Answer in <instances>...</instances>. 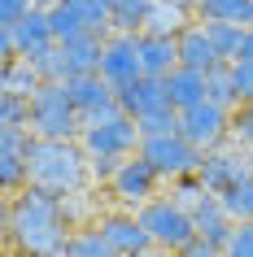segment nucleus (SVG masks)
<instances>
[{"instance_id":"1","label":"nucleus","mask_w":253,"mask_h":257,"mask_svg":"<svg viewBox=\"0 0 253 257\" xmlns=\"http://www.w3.org/2000/svg\"><path fill=\"white\" fill-rule=\"evenodd\" d=\"M74 227L66 222L61 196L44 188H22L5 196V244L9 257H66Z\"/></svg>"},{"instance_id":"2","label":"nucleus","mask_w":253,"mask_h":257,"mask_svg":"<svg viewBox=\"0 0 253 257\" xmlns=\"http://www.w3.org/2000/svg\"><path fill=\"white\" fill-rule=\"evenodd\" d=\"M31 188H44L53 196L92 188V157L79 140H35L31 149Z\"/></svg>"},{"instance_id":"3","label":"nucleus","mask_w":253,"mask_h":257,"mask_svg":"<svg viewBox=\"0 0 253 257\" xmlns=\"http://www.w3.org/2000/svg\"><path fill=\"white\" fill-rule=\"evenodd\" d=\"M79 144H83V153H88L92 162H127V157L140 153L144 131L135 126V118L122 113V105H114V109H101L92 118H83Z\"/></svg>"},{"instance_id":"4","label":"nucleus","mask_w":253,"mask_h":257,"mask_svg":"<svg viewBox=\"0 0 253 257\" xmlns=\"http://www.w3.org/2000/svg\"><path fill=\"white\" fill-rule=\"evenodd\" d=\"M135 218H140V227L148 231L153 248H166V253H175V257H184L188 248L201 240V235H197V222H192V214H188L184 205L175 201L171 192H166V196H157V201H148Z\"/></svg>"},{"instance_id":"5","label":"nucleus","mask_w":253,"mask_h":257,"mask_svg":"<svg viewBox=\"0 0 253 257\" xmlns=\"http://www.w3.org/2000/svg\"><path fill=\"white\" fill-rule=\"evenodd\" d=\"M31 136L35 140H79L83 113L74 109L66 83H44L31 96Z\"/></svg>"},{"instance_id":"6","label":"nucleus","mask_w":253,"mask_h":257,"mask_svg":"<svg viewBox=\"0 0 253 257\" xmlns=\"http://www.w3.org/2000/svg\"><path fill=\"white\" fill-rule=\"evenodd\" d=\"M161 183H166V179L153 170V162H144V157L135 153V157H127V162L118 166V175L105 183V196H109V205L140 214L148 201H157V196H161Z\"/></svg>"},{"instance_id":"7","label":"nucleus","mask_w":253,"mask_h":257,"mask_svg":"<svg viewBox=\"0 0 253 257\" xmlns=\"http://www.w3.org/2000/svg\"><path fill=\"white\" fill-rule=\"evenodd\" d=\"M140 157L144 162H153V170H157L166 183H179V179H192L201 170V162H205V153L192 149L179 131H171V136H144V144H140Z\"/></svg>"},{"instance_id":"8","label":"nucleus","mask_w":253,"mask_h":257,"mask_svg":"<svg viewBox=\"0 0 253 257\" xmlns=\"http://www.w3.org/2000/svg\"><path fill=\"white\" fill-rule=\"evenodd\" d=\"M57 44L79 40V35H114L109 31V0H57L48 5Z\"/></svg>"},{"instance_id":"9","label":"nucleus","mask_w":253,"mask_h":257,"mask_svg":"<svg viewBox=\"0 0 253 257\" xmlns=\"http://www.w3.org/2000/svg\"><path fill=\"white\" fill-rule=\"evenodd\" d=\"M231 118H236L231 109L201 100V105H192V109L179 113V136H184L192 149L214 153V149H223V144H231Z\"/></svg>"},{"instance_id":"10","label":"nucleus","mask_w":253,"mask_h":257,"mask_svg":"<svg viewBox=\"0 0 253 257\" xmlns=\"http://www.w3.org/2000/svg\"><path fill=\"white\" fill-rule=\"evenodd\" d=\"M101 79L114 92H127L144 79V61H140V35H109L105 53H101Z\"/></svg>"},{"instance_id":"11","label":"nucleus","mask_w":253,"mask_h":257,"mask_svg":"<svg viewBox=\"0 0 253 257\" xmlns=\"http://www.w3.org/2000/svg\"><path fill=\"white\" fill-rule=\"evenodd\" d=\"M31 149H35L31 131L0 126V188H5V196H14L31 183Z\"/></svg>"},{"instance_id":"12","label":"nucleus","mask_w":253,"mask_h":257,"mask_svg":"<svg viewBox=\"0 0 253 257\" xmlns=\"http://www.w3.org/2000/svg\"><path fill=\"white\" fill-rule=\"evenodd\" d=\"M244 175H253V157L240 144H223V149H214L205 153V162H201L197 179H201V188L210 192V196H223L231 183H240Z\"/></svg>"},{"instance_id":"13","label":"nucleus","mask_w":253,"mask_h":257,"mask_svg":"<svg viewBox=\"0 0 253 257\" xmlns=\"http://www.w3.org/2000/svg\"><path fill=\"white\" fill-rule=\"evenodd\" d=\"M96 231L105 235V244H109L118 257H140V253H148V248H153L148 231L140 227V218H135L131 209H118V205H109L105 214H101Z\"/></svg>"},{"instance_id":"14","label":"nucleus","mask_w":253,"mask_h":257,"mask_svg":"<svg viewBox=\"0 0 253 257\" xmlns=\"http://www.w3.org/2000/svg\"><path fill=\"white\" fill-rule=\"evenodd\" d=\"M9 31H14L18 57H22V61H31V66L57 48V31H53V18H48V9H44V5H40V9H31V14L22 18L18 27H9Z\"/></svg>"},{"instance_id":"15","label":"nucleus","mask_w":253,"mask_h":257,"mask_svg":"<svg viewBox=\"0 0 253 257\" xmlns=\"http://www.w3.org/2000/svg\"><path fill=\"white\" fill-rule=\"evenodd\" d=\"M118 105L127 118L144 122V118H157V113H171L175 100H171V87H166V79H140L135 87H127V92H118Z\"/></svg>"},{"instance_id":"16","label":"nucleus","mask_w":253,"mask_h":257,"mask_svg":"<svg viewBox=\"0 0 253 257\" xmlns=\"http://www.w3.org/2000/svg\"><path fill=\"white\" fill-rule=\"evenodd\" d=\"M179 66L201 70V74H210V70L227 66L223 57H218V48H214V40H210V31H205V22H192V27L179 35Z\"/></svg>"},{"instance_id":"17","label":"nucleus","mask_w":253,"mask_h":257,"mask_svg":"<svg viewBox=\"0 0 253 257\" xmlns=\"http://www.w3.org/2000/svg\"><path fill=\"white\" fill-rule=\"evenodd\" d=\"M192 222H197L201 244H210V248H227L231 231H236V222H231V214L223 209V201H218V196H205V201L192 209Z\"/></svg>"},{"instance_id":"18","label":"nucleus","mask_w":253,"mask_h":257,"mask_svg":"<svg viewBox=\"0 0 253 257\" xmlns=\"http://www.w3.org/2000/svg\"><path fill=\"white\" fill-rule=\"evenodd\" d=\"M66 92H70V100H74V109H79L83 118H92V113H101V109L118 105V92H114L101 74H79V79H70Z\"/></svg>"},{"instance_id":"19","label":"nucleus","mask_w":253,"mask_h":257,"mask_svg":"<svg viewBox=\"0 0 253 257\" xmlns=\"http://www.w3.org/2000/svg\"><path fill=\"white\" fill-rule=\"evenodd\" d=\"M140 61H144L148 79H171L179 70V40L166 35H140Z\"/></svg>"},{"instance_id":"20","label":"nucleus","mask_w":253,"mask_h":257,"mask_svg":"<svg viewBox=\"0 0 253 257\" xmlns=\"http://www.w3.org/2000/svg\"><path fill=\"white\" fill-rule=\"evenodd\" d=\"M192 22H197V14H192V9L175 5V0H153L148 22H144V31H140V35H166V40H179Z\"/></svg>"},{"instance_id":"21","label":"nucleus","mask_w":253,"mask_h":257,"mask_svg":"<svg viewBox=\"0 0 253 257\" xmlns=\"http://www.w3.org/2000/svg\"><path fill=\"white\" fill-rule=\"evenodd\" d=\"M105 40H109V35H79V40H66V44H61L66 66H70V79H79V74H101Z\"/></svg>"},{"instance_id":"22","label":"nucleus","mask_w":253,"mask_h":257,"mask_svg":"<svg viewBox=\"0 0 253 257\" xmlns=\"http://www.w3.org/2000/svg\"><path fill=\"white\" fill-rule=\"evenodd\" d=\"M44 87V74L31 61H5V74H0V96H22V100H31V96Z\"/></svg>"},{"instance_id":"23","label":"nucleus","mask_w":253,"mask_h":257,"mask_svg":"<svg viewBox=\"0 0 253 257\" xmlns=\"http://www.w3.org/2000/svg\"><path fill=\"white\" fill-rule=\"evenodd\" d=\"M153 0H109V31L114 35H140L148 22Z\"/></svg>"},{"instance_id":"24","label":"nucleus","mask_w":253,"mask_h":257,"mask_svg":"<svg viewBox=\"0 0 253 257\" xmlns=\"http://www.w3.org/2000/svg\"><path fill=\"white\" fill-rule=\"evenodd\" d=\"M166 87H171V100H175V109H179V113L205 100V74H201V70L179 66L171 79H166Z\"/></svg>"},{"instance_id":"25","label":"nucleus","mask_w":253,"mask_h":257,"mask_svg":"<svg viewBox=\"0 0 253 257\" xmlns=\"http://www.w3.org/2000/svg\"><path fill=\"white\" fill-rule=\"evenodd\" d=\"M205 100H210V105L231 109V113L240 109L236 83H231V66H218V70H210V74H205Z\"/></svg>"},{"instance_id":"26","label":"nucleus","mask_w":253,"mask_h":257,"mask_svg":"<svg viewBox=\"0 0 253 257\" xmlns=\"http://www.w3.org/2000/svg\"><path fill=\"white\" fill-rule=\"evenodd\" d=\"M218 201H223V209L231 214V222H253V175H244L240 183H231Z\"/></svg>"},{"instance_id":"27","label":"nucleus","mask_w":253,"mask_h":257,"mask_svg":"<svg viewBox=\"0 0 253 257\" xmlns=\"http://www.w3.org/2000/svg\"><path fill=\"white\" fill-rule=\"evenodd\" d=\"M205 31H210L214 48H218V57H223L227 66L240 57V44H244V27H231V22H205Z\"/></svg>"},{"instance_id":"28","label":"nucleus","mask_w":253,"mask_h":257,"mask_svg":"<svg viewBox=\"0 0 253 257\" xmlns=\"http://www.w3.org/2000/svg\"><path fill=\"white\" fill-rule=\"evenodd\" d=\"M66 257H118V253L105 244V235H101L96 227H88V231H74V235H70Z\"/></svg>"},{"instance_id":"29","label":"nucleus","mask_w":253,"mask_h":257,"mask_svg":"<svg viewBox=\"0 0 253 257\" xmlns=\"http://www.w3.org/2000/svg\"><path fill=\"white\" fill-rule=\"evenodd\" d=\"M0 126H22V131H31V100H22V96H0Z\"/></svg>"},{"instance_id":"30","label":"nucleus","mask_w":253,"mask_h":257,"mask_svg":"<svg viewBox=\"0 0 253 257\" xmlns=\"http://www.w3.org/2000/svg\"><path fill=\"white\" fill-rule=\"evenodd\" d=\"M231 144H240V149L253 157V105L236 109V118H231Z\"/></svg>"},{"instance_id":"31","label":"nucleus","mask_w":253,"mask_h":257,"mask_svg":"<svg viewBox=\"0 0 253 257\" xmlns=\"http://www.w3.org/2000/svg\"><path fill=\"white\" fill-rule=\"evenodd\" d=\"M171 196H175V201H179V205H184L188 214H192V209H197V205L205 201V196H210V192L201 188V179L192 175V179H179V183H171Z\"/></svg>"},{"instance_id":"32","label":"nucleus","mask_w":253,"mask_h":257,"mask_svg":"<svg viewBox=\"0 0 253 257\" xmlns=\"http://www.w3.org/2000/svg\"><path fill=\"white\" fill-rule=\"evenodd\" d=\"M223 257H253V222H236V231H231Z\"/></svg>"},{"instance_id":"33","label":"nucleus","mask_w":253,"mask_h":257,"mask_svg":"<svg viewBox=\"0 0 253 257\" xmlns=\"http://www.w3.org/2000/svg\"><path fill=\"white\" fill-rule=\"evenodd\" d=\"M231 83L240 105H253V61H231Z\"/></svg>"},{"instance_id":"34","label":"nucleus","mask_w":253,"mask_h":257,"mask_svg":"<svg viewBox=\"0 0 253 257\" xmlns=\"http://www.w3.org/2000/svg\"><path fill=\"white\" fill-rule=\"evenodd\" d=\"M31 9H40L35 0H0V27H18Z\"/></svg>"},{"instance_id":"35","label":"nucleus","mask_w":253,"mask_h":257,"mask_svg":"<svg viewBox=\"0 0 253 257\" xmlns=\"http://www.w3.org/2000/svg\"><path fill=\"white\" fill-rule=\"evenodd\" d=\"M184 257H223V248H210V244H201V240H197V244H192V248H188Z\"/></svg>"},{"instance_id":"36","label":"nucleus","mask_w":253,"mask_h":257,"mask_svg":"<svg viewBox=\"0 0 253 257\" xmlns=\"http://www.w3.org/2000/svg\"><path fill=\"white\" fill-rule=\"evenodd\" d=\"M236 61H253V27L244 31V44H240V57Z\"/></svg>"},{"instance_id":"37","label":"nucleus","mask_w":253,"mask_h":257,"mask_svg":"<svg viewBox=\"0 0 253 257\" xmlns=\"http://www.w3.org/2000/svg\"><path fill=\"white\" fill-rule=\"evenodd\" d=\"M140 257H175V253H166V248H148V253H140Z\"/></svg>"},{"instance_id":"38","label":"nucleus","mask_w":253,"mask_h":257,"mask_svg":"<svg viewBox=\"0 0 253 257\" xmlns=\"http://www.w3.org/2000/svg\"><path fill=\"white\" fill-rule=\"evenodd\" d=\"M175 5H184V9H192V14H197V5H201V0H175Z\"/></svg>"},{"instance_id":"39","label":"nucleus","mask_w":253,"mask_h":257,"mask_svg":"<svg viewBox=\"0 0 253 257\" xmlns=\"http://www.w3.org/2000/svg\"><path fill=\"white\" fill-rule=\"evenodd\" d=\"M35 5H44V9H48V5H57V0H35Z\"/></svg>"}]
</instances>
